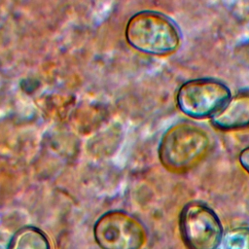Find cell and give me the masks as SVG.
I'll return each instance as SVG.
<instances>
[{
  "mask_svg": "<svg viewBox=\"0 0 249 249\" xmlns=\"http://www.w3.org/2000/svg\"><path fill=\"white\" fill-rule=\"evenodd\" d=\"M124 34L130 47L152 55L171 54L181 44L177 24L169 17L157 11L144 10L131 16Z\"/></svg>",
  "mask_w": 249,
  "mask_h": 249,
  "instance_id": "cell-2",
  "label": "cell"
},
{
  "mask_svg": "<svg viewBox=\"0 0 249 249\" xmlns=\"http://www.w3.org/2000/svg\"><path fill=\"white\" fill-rule=\"evenodd\" d=\"M211 124L220 130L249 127V89H241L231 96L211 117Z\"/></svg>",
  "mask_w": 249,
  "mask_h": 249,
  "instance_id": "cell-6",
  "label": "cell"
},
{
  "mask_svg": "<svg viewBox=\"0 0 249 249\" xmlns=\"http://www.w3.org/2000/svg\"><path fill=\"white\" fill-rule=\"evenodd\" d=\"M211 138L201 126L181 122L170 126L162 135L159 145V159L171 172H185L209 152Z\"/></svg>",
  "mask_w": 249,
  "mask_h": 249,
  "instance_id": "cell-1",
  "label": "cell"
},
{
  "mask_svg": "<svg viewBox=\"0 0 249 249\" xmlns=\"http://www.w3.org/2000/svg\"><path fill=\"white\" fill-rule=\"evenodd\" d=\"M93 235L102 249H142L147 239L144 225L122 210L102 214L94 224Z\"/></svg>",
  "mask_w": 249,
  "mask_h": 249,
  "instance_id": "cell-5",
  "label": "cell"
},
{
  "mask_svg": "<svg viewBox=\"0 0 249 249\" xmlns=\"http://www.w3.org/2000/svg\"><path fill=\"white\" fill-rule=\"evenodd\" d=\"M7 249H52V247L42 230L34 226H24L11 237Z\"/></svg>",
  "mask_w": 249,
  "mask_h": 249,
  "instance_id": "cell-7",
  "label": "cell"
},
{
  "mask_svg": "<svg viewBox=\"0 0 249 249\" xmlns=\"http://www.w3.org/2000/svg\"><path fill=\"white\" fill-rule=\"evenodd\" d=\"M229 87L214 78H196L183 83L176 95L179 110L195 119L212 117L231 98Z\"/></svg>",
  "mask_w": 249,
  "mask_h": 249,
  "instance_id": "cell-3",
  "label": "cell"
},
{
  "mask_svg": "<svg viewBox=\"0 0 249 249\" xmlns=\"http://www.w3.org/2000/svg\"><path fill=\"white\" fill-rule=\"evenodd\" d=\"M238 160H239V162H240L241 166L249 173V146L244 148L239 153Z\"/></svg>",
  "mask_w": 249,
  "mask_h": 249,
  "instance_id": "cell-9",
  "label": "cell"
},
{
  "mask_svg": "<svg viewBox=\"0 0 249 249\" xmlns=\"http://www.w3.org/2000/svg\"><path fill=\"white\" fill-rule=\"evenodd\" d=\"M216 249H249V227H236L224 232Z\"/></svg>",
  "mask_w": 249,
  "mask_h": 249,
  "instance_id": "cell-8",
  "label": "cell"
},
{
  "mask_svg": "<svg viewBox=\"0 0 249 249\" xmlns=\"http://www.w3.org/2000/svg\"><path fill=\"white\" fill-rule=\"evenodd\" d=\"M179 231L189 249H216L223 226L215 211L202 201H190L180 212Z\"/></svg>",
  "mask_w": 249,
  "mask_h": 249,
  "instance_id": "cell-4",
  "label": "cell"
}]
</instances>
